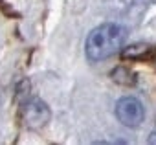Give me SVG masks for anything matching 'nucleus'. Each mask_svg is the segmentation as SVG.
<instances>
[{
    "mask_svg": "<svg viewBox=\"0 0 156 145\" xmlns=\"http://www.w3.org/2000/svg\"><path fill=\"white\" fill-rule=\"evenodd\" d=\"M127 41V30L119 24H103L87 39V57L90 61H105L118 53Z\"/></svg>",
    "mask_w": 156,
    "mask_h": 145,
    "instance_id": "1",
    "label": "nucleus"
},
{
    "mask_svg": "<svg viewBox=\"0 0 156 145\" xmlns=\"http://www.w3.org/2000/svg\"><path fill=\"white\" fill-rule=\"evenodd\" d=\"M116 116H118V119L125 127L134 129V127H138L143 121L145 110H143V105L136 97L127 96V97H121L118 101V105H116Z\"/></svg>",
    "mask_w": 156,
    "mask_h": 145,
    "instance_id": "2",
    "label": "nucleus"
},
{
    "mask_svg": "<svg viewBox=\"0 0 156 145\" xmlns=\"http://www.w3.org/2000/svg\"><path fill=\"white\" fill-rule=\"evenodd\" d=\"M22 118H24V123L30 129H41L48 123L50 110L41 99H30L22 107Z\"/></svg>",
    "mask_w": 156,
    "mask_h": 145,
    "instance_id": "3",
    "label": "nucleus"
}]
</instances>
